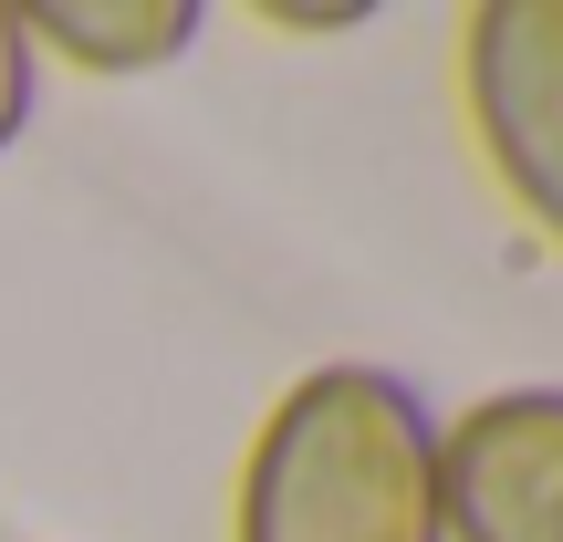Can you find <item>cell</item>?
Wrapping results in <instances>:
<instances>
[{
  "instance_id": "6da1fadb",
  "label": "cell",
  "mask_w": 563,
  "mask_h": 542,
  "mask_svg": "<svg viewBox=\"0 0 563 542\" xmlns=\"http://www.w3.org/2000/svg\"><path fill=\"white\" fill-rule=\"evenodd\" d=\"M230 542H449L428 397L365 355L292 376L241 449Z\"/></svg>"
},
{
  "instance_id": "7a4b0ae2",
  "label": "cell",
  "mask_w": 563,
  "mask_h": 542,
  "mask_svg": "<svg viewBox=\"0 0 563 542\" xmlns=\"http://www.w3.org/2000/svg\"><path fill=\"white\" fill-rule=\"evenodd\" d=\"M460 115L501 199L563 251V0L460 11Z\"/></svg>"
},
{
  "instance_id": "3957f363",
  "label": "cell",
  "mask_w": 563,
  "mask_h": 542,
  "mask_svg": "<svg viewBox=\"0 0 563 542\" xmlns=\"http://www.w3.org/2000/svg\"><path fill=\"white\" fill-rule=\"evenodd\" d=\"M449 542H563V386H490L439 428Z\"/></svg>"
},
{
  "instance_id": "277c9868",
  "label": "cell",
  "mask_w": 563,
  "mask_h": 542,
  "mask_svg": "<svg viewBox=\"0 0 563 542\" xmlns=\"http://www.w3.org/2000/svg\"><path fill=\"white\" fill-rule=\"evenodd\" d=\"M42 63H74L95 84H125V74H167V63L199 53L209 11L199 0H32L21 11Z\"/></svg>"
},
{
  "instance_id": "5b68a950",
  "label": "cell",
  "mask_w": 563,
  "mask_h": 542,
  "mask_svg": "<svg viewBox=\"0 0 563 542\" xmlns=\"http://www.w3.org/2000/svg\"><path fill=\"white\" fill-rule=\"evenodd\" d=\"M32 95H42V53H32V32H21V11L0 0V157L32 136Z\"/></svg>"
},
{
  "instance_id": "8992f818",
  "label": "cell",
  "mask_w": 563,
  "mask_h": 542,
  "mask_svg": "<svg viewBox=\"0 0 563 542\" xmlns=\"http://www.w3.org/2000/svg\"><path fill=\"white\" fill-rule=\"evenodd\" d=\"M251 21H262L272 42H344V32H365V0H251Z\"/></svg>"
}]
</instances>
